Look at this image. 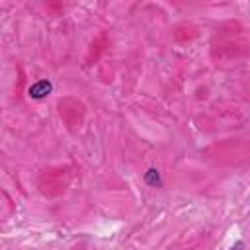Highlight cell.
<instances>
[{
    "label": "cell",
    "instance_id": "6da1fadb",
    "mask_svg": "<svg viewBox=\"0 0 250 250\" xmlns=\"http://www.w3.org/2000/svg\"><path fill=\"white\" fill-rule=\"evenodd\" d=\"M51 92H53V82H51V80H37V82L31 84L29 90H27L29 98H33V100H43V98H47Z\"/></svg>",
    "mask_w": 250,
    "mask_h": 250
},
{
    "label": "cell",
    "instance_id": "7a4b0ae2",
    "mask_svg": "<svg viewBox=\"0 0 250 250\" xmlns=\"http://www.w3.org/2000/svg\"><path fill=\"white\" fill-rule=\"evenodd\" d=\"M143 182L146 184V186H150V188H160V174H158V170L156 168H148L145 174H143Z\"/></svg>",
    "mask_w": 250,
    "mask_h": 250
},
{
    "label": "cell",
    "instance_id": "3957f363",
    "mask_svg": "<svg viewBox=\"0 0 250 250\" xmlns=\"http://www.w3.org/2000/svg\"><path fill=\"white\" fill-rule=\"evenodd\" d=\"M242 248H244V242H242V240H238V242H236V244H234L230 250H242Z\"/></svg>",
    "mask_w": 250,
    "mask_h": 250
}]
</instances>
